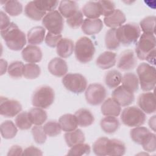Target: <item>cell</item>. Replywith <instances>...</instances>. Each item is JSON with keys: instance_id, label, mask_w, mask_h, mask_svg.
<instances>
[{"instance_id": "39", "label": "cell", "mask_w": 156, "mask_h": 156, "mask_svg": "<svg viewBox=\"0 0 156 156\" xmlns=\"http://www.w3.org/2000/svg\"><path fill=\"white\" fill-rule=\"evenodd\" d=\"M41 73L40 66L35 63H27L23 68V76L27 79L37 78Z\"/></svg>"}, {"instance_id": "47", "label": "cell", "mask_w": 156, "mask_h": 156, "mask_svg": "<svg viewBox=\"0 0 156 156\" xmlns=\"http://www.w3.org/2000/svg\"><path fill=\"white\" fill-rule=\"evenodd\" d=\"M32 133L35 143L39 144H43L47 138L46 134L41 126H35L32 129Z\"/></svg>"}, {"instance_id": "55", "label": "cell", "mask_w": 156, "mask_h": 156, "mask_svg": "<svg viewBox=\"0 0 156 156\" xmlns=\"http://www.w3.org/2000/svg\"><path fill=\"white\" fill-rule=\"evenodd\" d=\"M7 68V62L6 60L1 58V75H3L5 73Z\"/></svg>"}, {"instance_id": "26", "label": "cell", "mask_w": 156, "mask_h": 156, "mask_svg": "<svg viewBox=\"0 0 156 156\" xmlns=\"http://www.w3.org/2000/svg\"><path fill=\"white\" fill-rule=\"evenodd\" d=\"M100 126L105 133L112 134L116 132L119 129V121L115 116H106L101 120Z\"/></svg>"}, {"instance_id": "18", "label": "cell", "mask_w": 156, "mask_h": 156, "mask_svg": "<svg viewBox=\"0 0 156 156\" xmlns=\"http://www.w3.org/2000/svg\"><path fill=\"white\" fill-rule=\"evenodd\" d=\"M116 62V54L111 51L101 53L96 60L97 66L102 69H107L114 66Z\"/></svg>"}, {"instance_id": "51", "label": "cell", "mask_w": 156, "mask_h": 156, "mask_svg": "<svg viewBox=\"0 0 156 156\" xmlns=\"http://www.w3.org/2000/svg\"><path fill=\"white\" fill-rule=\"evenodd\" d=\"M23 155H43V152L38 147L31 146L23 151Z\"/></svg>"}, {"instance_id": "22", "label": "cell", "mask_w": 156, "mask_h": 156, "mask_svg": "<svg viewBox=\"0 0 156 156\" xmlns=\"http://www.w3.org/2000/svg\"><path fill=\"white\" fill-rule=\"evenodd\" d=\"M74 50L73 41L67 38H62L57 46V53L60 58H68L72 55Z\"/></svg>"}, {"instance_id": "14", "label": "cell", "mask_w": 156, "mask_h": 156, "mask_svg": "<svg viewBox=\"0 0 156 156\" xmlns=\"http://www.w3.org/2000/svg\"><path fill=\"white\" fill-rule=\"evenodd\" d=\"M136 59L132 50H126L121 53L117 62V67L122 70L127 71L134 68Z\"/></svg>"}, {"instance_id": "48", "label": "cell", "mask_w": 156, "mask_h": 156, "mask_svg": "<svg viewBox=\"0 0 156 156\" xmlns=\"http://www.w3.org/2000/svg\"><path fill=\"white\" fill-rule=\"evenodd\" d=\"M35 2L41 10L46 12H50L54 11L56 9L58 4V2L57 1L37 0L35 1Z\"/></svg>"}, {"instance_id": "5", "label": "cell", "mask_w": 156, "mask_h": 156, "mask_svg": "<svg viewBox=\"0 0 156 156\" xmlns=\"http://www.w3.org/2000/svg\"><path fill=\"white\" fill-rule=\"evenodd\" d=\"M145 113L135 106L125 108L121 113V120L128 127H138L143 125L146 121Z\"/></svg>"}, {"instance_id": "20", "label": "cell", "mask_w": 156, "mask_h": 156, "mask_svg": "<svg viewBox=\"0 0 156 156\" xmlns=\"http://www.w3.org/2000/svg\"><path fill=\"white\" fill-rule=\"evenodd\" d=\"M101 110L102 114L104 116H112L116 117L119 115L121 108V105L112 98H108L103 102Z\"/></svg>"}, {"instance_id": "8", "label": "cell", "mask_w": 156, "mask_h": 156, "mask_svg": "<svg viewBox=\"0 0 156 156\" xmlns=\"http://www.w3.org/2000/svg\"><path fill=\"white\" fill-rule=\"evenodd\" d=\"M155 35L143 33L136 44L135 52L137 57L141 60H145L146 57L155 49Z\"/></svg>"}, {"instance_id": "30", "label": "cell", "mask_w": 156, "mask_h": 156, "mask_svg": "<svg viewBox=\"0 0 156 156\" xmlns=\"http://www.w3.org/2000/svg\"><path fill=\"white\" fill-rule=\"evenodd\" d=\"M65 140L66 144L71 147L76 144L84 143L85 138L83 132L80 129H76L65 133Z\"/></svg>"}, {"instance_id": "4", "label": "cell", "mask_w": 156, "mask_h": 156, "mask_svg": "<svg viewBox=\"0 0 156 156\" xmlns=\"http://www.w3.org/2000/svg\"><path fill=\"white\" fill-rule=\"evenodd\" d=\"M95 47L93 41L87 37H80L74 46V54L76 59L82 63H87L93 58Z\"/></svg>"}, {"instance_id": "21", "label": "cell", "mask_w": 156, "mask_h": 156, "mask_svg": "<svg viewBox=\"0 0 156 156\" xmlns=\"http://www.w3.org/2000/svg\"><path fill=\"white\" fill-rule=\"evenodd\" d=\"M82 13L89 19H97L102 15L99 1H88L82 7Z\"/></svg>"}, {"instance_id": "16", "label": "cell", "mask_w": 156, "mask_h": 156, "mask_svg": "<svg viewBox=\"0 0 156 156\" xmlns=\"http://www.w3.org/2000/svg\"><path fill=\"white\" fill-rule=\"evenodd\" d=\"M48 68L51 74L57 77H62L66 75L68 71L66 62L60 57L52 58L49 62Z\"/></svg>"}, {"instance_id": "28", "label": "cell", "mask_w": 156, "mask_h": 156, "mask_svg": "<svg viewBox=\"0 0 156 156\" xmlns=\"http://www.w3.org/2000/svg\"><path fill=\"white\" fill-rule=\"evenodd\" d=\"M78 125L86 127L91 126L94 121V118L91 112L86 108H80L74 114Z\"/></svg>"}, {"instance_id": "46", "label": "cell", "mask_w": 156, "mask_h": 156, "mask_svg": "<svg viewBox=\"0 0 156 156\" xmlns=\"http://www.w3.org/2000/svg\"><path fill=\"white\" fill-rule=\"evenodd\" d=\"M83 21V13L79 10L73 16L66 19V23L70 27L73 29H77L82 26Z\"/></svg>"}, {"instance_id": "44", "label": "cell", "mask_w": 156, "mask_h": 156, "mask_svg": "<svg viewBox=\"0 0 156 156\" xmlns=\"http://www.w3.org/2000/svg\"><path fill=\"white\" fill-rule=\"evenodd\" d=\"M43 127L46 134L51 137L58 135L60 134L62 130L59 123L55 121H50L47 122Z\"/></svg>"}, {"instance_id": "35", "label": "cell", "mask_w": 156, "mask_h": 156, "mask_svg": "<svg viewBox=\"0 0 156 156\" xmlns=\"http://www.w3.org/2000/svg\"><path fill=\"white\" fill-rule=\"evenodd\" d=\"M4 9L6 13L12 16L20 15L23 12V5L18 1H6L4 2Z\"/></svg>"}, {"instance_id": "45", "label": "cell", "mask_w": 156, "mask_h": 156, "mask_svg": "<svg viewBox=\"0 0 156 156\" xmlns=\"http://www.w3.org/2000/svg\"><path fill=\"white\" fill-rule=\"evenodd\" d=\"M141 145L145 151L149 152H155L156 150L155 135L150 132L144 139Z\"/></svg>"}, {"instance_id": "33", "label": "cell", "mask_w": 156, "mask_h": 156, "mask_svg": "<svg viewBox=\"0 0 156 156\" xmlns=\"http://www.w3.org/2000/svg\"><path fill=\"white\" fill-rule=\"evenodd\" d=\"M28 113L31 122L35 126L42 125L48 118L46 111L41 108L35 107L31 108Z\"/></svg>"}, {"instance_id": "31", "label": "cell", "mask_w": 156, "mask_h": 156, "mask_svg": "<svg viewBox=\"0 0 156 156\" xmlns=\"http://www.w3.org/2000/svg\"><path fill=\"white\" fill-rule=\"evenodd\" d=\"M122 86L132 93L138 90L139 81L137 76L133 73H127L122 78Z\"/></svg>"}, {"instance_id": "34", "label": "cell", "mask_w": 156, "mask_h": 156, "mask_svg": "<svg viewBox=\"0 0 156 156\" xmlns=\"http://www.w3.org/2000/svg\"><path fill=\"white\" fill-rule=\"evenodd\" d=\"M1 134L4 139H12L14 138L18 132V129L15 124L9 120H7L1 123L0 126Z\"/></svg>"}, {"instance_id": "13", "label": "cell", "mask_w": 156, "mask_h": 156, "mask_svg": "<svg viewBox=\"0 0 156 156\" xmlns=\"http://www.w3.org/2000/svg\"><path fill=\"white\" fill-rule=\"evenodd\" d=\"M140 108L147 114H151L155 112V99L153 93L147 92L141 94L137 100Z\"/></svg>"}, {"instance_id": "36", "label": "cell", "mask_w": 156, "mask_h": 156, "mask_svg": "<svg viewBox=\"0 0 156 156\" xmlns=\"http://www.w3.org/2000/svg\"><path fill=\"white\" fill-rule=\"evenodd\" d=\"M150 132L148 129L145 127H135L130 131V136L132 141L138 144H141L145 137Z\"/></svg>"}, {"instance_id": "10", "label": "cell", "mask_w": 156, "mask_h": 156, "mask_svg": "<svg viewBox=\"0 0 156 156\" xmlns=\"http://www.w3.org/2000/svg\"><path fill=\"white\" fill-rule=\"evenodd\" d=\"M105 87L98 83L90 84L86 88L85 96L87 102L91 105H98L102 103L106 98Z\"/></svg>"}, {"instance_id": "7", "label": "cell", "mask_w": 156, "mask_h": 156, "mask_svg": "<svg viewBox=\"0 0 156 156\" xmlns=\"http://www.w3.org/2000/svg\"><path fill=\"white\" fill-rule=\"evenodd\" d=\"M65 88L69 91L79 94L83 92L87 87V80L82 74L79 73H68L62 80Z\"/></svg>"}, {"instance_id": "2", "label": "cell", "mask_w": 156, "mask_h": 156, "mask_svg": "<svg viewBox=\"0 0 156 156\" xmlns=\"http://www.w3.org/2000/svg\"><path fill=\"white\" fill-rule=\"evenodd\" d=\"M138 79L142 90L149 91L154 89L156 83L155 68L149 63H141L136 69Z\"/></svg>"}, {"instance_id": "37", "label": "cell", "mask_w": 156, "mask_h": 156, "mask_svg": "<svg viewBox=\"0 0 156 156\" xmlns=\"http://www.w3.org/2000/svg\"><path fill=\"white\" fill-rule=\"evenodd\" d=\"M105 44L106 48L110 50H116L119 48L120 43L116 36L115 28H112L106 32L105 36Z\"/></svg>"}, {"instance_id": "25", "label": "cell", "mask_w": 156, "mask_h": 156, "mask_svg": "<svg viewBox=\"0 0 156 156\" xmlns=\"http://www.w3.org/2000/svg\"><path fill=\"white\" fill-rule=\"evenodd\" d=\"M45 32V29L41 26L32 27L27 34L28 43L32 45L41 44L44 41Z\"/></svg>"}, {"instance_id": "42", "label": "cell", "mask_w": 156, "mask_h": 156, "mask_svg": "<svg viewBox=\"0 0 156 156\" xmlns=\"http://www.w3.org/2000/svg\"><path fill=\"white\" fill-rule=\"evenodd\" d=\"M108 139L107 137H100L94 141L93 144V151L96 155H107V144Z\"/></svg>"}, {"instance_id": "1", "label": "cell", "mask_w": 156, "mask_h": 156, "mask_svg": "<svg viewBox=\"0 0 156 156\" xmlns=\"http://www.w3.org/2000/svg\"><path fill=\"white\" fill-rule=\"evenodd\" d=\"M1 35L10 50L15 51L21 50L26 44L25 34L14 23H11L7 28L1 30Z\"/></svg>"}, {"instance_id": "41", "label": "cell", "mask_w": 156, "mask_h": 156, "mask_svg": "<svg viewBox=\"0 0 156 156\" xmlns=\"http://www.w3.org/2000/svg\"><path fill=\"white\" fill-rule=\"evenodd\" d=\"M155 16H148L140 21V26L143 33L155 34Z\"/></svg>"}, {"instance_id": "6", "label": "cell", "mask_w": 156, "mask_h": 156, "mask_svg": "<svg viewBox=\"0 0 156 156\" xmlns=\"http://www.w3.org/2000/svg\"><path fill=\"white\" fill-rule=\"evenodd\" d=\"M55 93L53 89L49 86L38 88L32 96V104L34 107L47 108L54 102Z\"/></svg>"}, {"instance_id": "15", "label": "cell", "mask_w": 156, "mask_h": 156, "mask_svg": "<svg viewBox=\"0 0 156 156\" xmlns=\"http://www.w3.org/2000/svg\"><path fill=\"white\" fill-rule=\"evenodd\" d=\"M21 55L23 60L29 63H38L42 58V52L40 48L35 45H28L23 48Z\"/></svg>"}, {"instance_id": "53", "label": "cell", "mask_w": 156, "mask_h": 156, "mask_svg": "<svg viewBox=\"0 0 156 156\" xmlns=\"http://www.w3.org/2000/svg\"><path fill=\"white\" fill-rule=\"evenodd\" d=\"M23 151L21 146L18 145H14L10 148L7 153V156L21 155H23Z\"/></svg>"}, {"instance_id": "29", "label": "cell", "mask_w": 156, "mask_h": 156, "mask_svg": "<svg viewBox=\"0 0 156 156\" xmlns=\"http://www.w3.org/2000/svg\"><path fill=\"white\" fill-rule=\"evenodd\" d=\"M58 123L62 130L66 132L76 130L78 126L75 115L69 113L61 116L58 119Z\"/></svg>"}, {"instance_id": "17", "label": "cell", "mask_w": 156, "mask_h": 156, "mask_svg": "<svg viewBox=\"0 0 156 156\" xmlns=\"http://www.w3.org/2000/svg\"><path fill=\"white\" fill-rule=\"evenodd\" d=\"M103 28V23L101 19H89L84 20L81 26L83 32L88 35H94L98 34Z\"/></svg>"}, {"instance_id": "23", "label": "cell", "mask_w": 156, "mask_h": 156, "mask_svg": "<svg viewBox=\"0 0 156 156\" xmlns=\"http://www.w3.org/2000/svg\"><path fill=\"white\" fill-rule=\"evenodd\" d=\"M124 143L118 139H108L107 144V155H123L126 152Z\"/></svg>"}, {"instance_id": "54", "label": "cell", "mask_w": 156, "mask_h": 156, "mask_svg": "<svg viewBox=\"0 0 156 156\" xmlns=\"http://www.w3.org/2000/svg\"><path fill=\"white\" fill-rule=\"evenodd\" d=\"M146 60L151 65H155V49L152 51L146 58Z\"/></svg>"}, {"instance_id": "50", "label": "cell", "mask_w": 156, "mask_h": 156, "mask_svg": "<svg viewBox=\"0 0 156 156\" xmlns=\"http://www.w3.org/2000/svg\"><path fill=\"white\" fill-rule=\"evenodd\" d=\"M62 38V35L61 34L56 35L48 32L46 35L44 41L47 46L51 48H55L57 47L58 42Z\"/></svg>"}, {"instance_id": "19", "label": "cell", "mask_w": 156, "mask_h": 156, "mask_svg": "<svg viewBox=\"0 0 156 156\" xmlns=\"http://www.w3.org/2000/svg\"><path fill=\"white\" fill-rule=\"evenodd\" d=\"M126 21L125 14L119 9H115L113 13L104 17V23L106 26L112 28L119 27Z\"/></svg>"}, {"instance_id": "11", "label": "cell", "mask_w": 156, "mask_h": 156, "mask_svg": "<svg viewBox=\"0 0 156 156\" xmlns=\"http://www.w3.org/2000/svg\"><path fill=\"white\" fill-rule=\"evenodd\" d=\"M22 110V105L16 100L9 99L1 97L0 102V114L7 118H12L18 115Z\"/></svg>"}, {"instance_id": "43", "label": "cell", "mask_w": 156, "mask_h": 156, "mask_svg": "<svg viewBox=\"0 0 156 156\" xmlns=\"http://www.w3.org/2000/svg\"><path fill=\"white\" fill-rule=\"evenodd\" d=\"M90 146L88 144H85L83 143L71 147V149L68 151L67 155L73 156L88 155L90 153Z\"/></svg>"}, {"instance_id": "49", "label": "cell", "mask_w": 156, "mask_h": 156, "mask_svg": "<svg viewBox=\"0 0 156 156\" xmlns=\"http://www.w3.org/2000/svg\"><path fill=\"white\" fill-rule=\"evenodd\" d=\"M102 8V15L108 16L115 10V4L110 1H99Z\"/></svg>"}, {"instance_id": "3", "label": "cell", "mask_w": 156, "mask_h": 156, "mask_svg": "<svg viewBox=\"0 0 156 156\" xmlns=\"http://www.w3.org/2000/svg\"><path fill=\"white\" fill-rule=\"evenodd\" d=\"M141 30L135 23H127L116 29V36L120 44L127 46L137 42Z\"/></svg>"}, {"instance_id": "24", "label": "cell", "mask_w": 156, "mask_h": 156, "mask_svg": "<svg viewBox=\"0 0 156 156\" xmlns=\"http://www.w3.org/2000/svg\"><path fill=\"white\" fill-rule=\"evenodd\" d=\"M24 13L30 19L35 21H39L44 18L46 12L41 10L36 4L35 1H32L29 2L26 5Z\"/></svg>"}, {"instance_id": "56", "label": "cell", "mask_w": 156, "mask_h": 156, "mask_svg": "<svg viewBox=\"0 0 156 156\" xmlns=\"http://www.w3.org/2000/svg\"><path fill=\"white\" fill-rule=\"evenodd\" d=\"M155 115H154L149 120V126L154 132L155 131Z\"/></svg>"}, {"instance_id": "27", "label": "cell", "mask_w": 156, "mask_h": 156, "mask_svg": "<svg viewBox=\"0 0 156 156\" xmlns=\"http://www.w3.org/2000/svg\"><path fill=\"white\" fill-rule=\"evenodd\" d=\"M79 10L77 3L74 1H62L58 7V12L62 16L69 18Z\"/></svg>"}, {"instance_id": "52", "label": "cell", "mask_w": 156, "mask_h": 156, "mask_svg": "<svg viewBox=\"0 0 156 156\" xmlns=\"http://www.w3.org/2000/svg\"><path fill=\"white\" fill-rule=\"evenodd\" d=\"M11 24L9 16L2 11H1V30L7 28Z\"/></svg>"}, {"instance_id": "32", "label": "cell", "mask_w": 156, "mask_h": 156, "mask_svg": "<svg viewBox=\"0 0 156 156\" xmlns=\"http://www.w3.org/2000/svg\"><path fill=\"white\" fill-rule=\"evenodd\" d=\"M122 78V74L119 71L116 69L110 70L105 75V83L110 88H115L121 83Z\"/></svg>"}, {"instance_id": "9", "label": "cell", "mask_w": 156, "mask_h": 156, "mask_svg": "<svg viewBox=\"0 0 156 156\" xmlns=\"http://www.w3.org/2000/svg\"><path fill=\"white\" fill-rule=\"evenodd\" d=\"M42 24L49 32L54 34H61L63 29V16L57 10L48 12L42 19Z\"/></svg>"}, {"instance_id": "40", "label": "cell", "mask_w": 156, "mask_h": 156, "mask_svg": "<svg viewBox=\"0 0 156 156\" xmlns=\"http://www.w3.org/2000/svg\"><path fill=\"white\" fill-rule=\"evenodd\" d=\"M15 124L21 130H28L32 125V122L29 116V113L27 112H23L20 113L15 118Z\"/></svg>"}, {"instance_id": "38", "label": "cell", "mask_w": 156, "mask_h": 156, "mask_svg": "<svg viewBox=\"0 0 156 156\" xmlns=\"http://www.w3.org/2000/svg\"><path fill=\"white\" fill-rule=\"evenodd\" d=\"M24 65L21 61L12 62L8 66L9 75L13 79H19L23 76V68Z\"/></svg>"}, {"instance_id": "12", "label": "cell", "mask_w": 156, "mask_h": 156, "mask_svg": "<svg viewBox=\"0 0 156 156\" xmlns=\"http://www.w3.org/2000/svg\"><path fill=\"white\" fill-rule=\"evenodd\" d=\"M112 97L122 107L130 105L135 99L133 93L129 91L122 85L115 88L112 93Z\"/></svg>"}]
</instances>
